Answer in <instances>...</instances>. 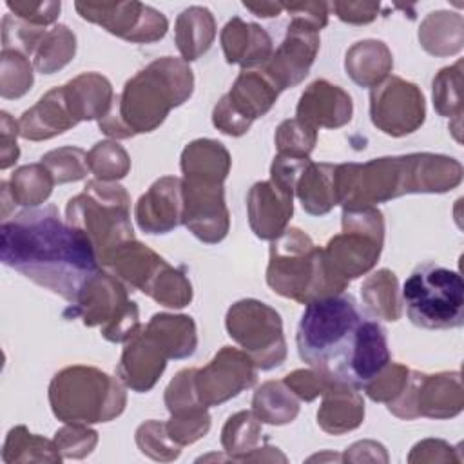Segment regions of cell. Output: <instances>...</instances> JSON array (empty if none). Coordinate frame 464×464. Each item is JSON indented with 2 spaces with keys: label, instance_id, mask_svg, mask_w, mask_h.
<instances>
[{
  "label": "cell",
  "instance_id": "obj_14",
  "mask_svg": "<svg viewBox=\"0 0 464 464\" xmlns=\"http://www.w3.org/2000/svg\"><path fill=\"white\" fill-rule=\"evenodd\" d=\"M74 7L83 20L134 44L161 40L169 29L163 13L140 2H76Z\"/></svg>",
  "mask_w": 464,
  "mask_h": 464
},
{
  "label": "cell",
  "instance_id": "obj_5",
  "mask_svg": "<svg viewBox=\"0 0 464 464\" xmlns=\"http://www.w3.org/2000/svg\"><path fill=\"white\" fill-rule=\"evenodd\" d=\"M266 283L276 294L304 304L346 288L330 272L323 248L299 228H286L272 239Z\"/></svg>",
  "mask_w": 464,
  "mask_h": 464
},
{
  "label": "cell",
  "instance_id": "obj_31",
  "mask_svg": "<svg viewBox=\"0 0 464 464\" xmlns=\"http://www.w3.org/2000/svg\"><path fill=\"white\" fill-rule=\"evenodd\" d=\"M181 170L187 179L223 183L230 170V154L216 140H194L181 152Z\"/></svg>",
  "mask_w": 464,
  "mask_h": 464
},
{
  "label": "cell",
  "instance_id": "obj_6",
  "mask_svg": "<svg viewBox=\"0 0 464 464\" xmlns=\"http://www.w3.org/2000/svg\"><path fill=\"white\" fill-rule=\"evenodd\" d=\"M49 404L62 422L94 424L121 415L127 404L123 384L92 366H69L49 384Z\"/></svg>",
  "mask_w": 464,
  "mask_h": 464
},
{
  "label": "cell",
  "instance_id": "obj_3",
  "mask_svg": "<svg viewBox=\"0 0 464 464\" xmlns=\"http://www.w3.org/2000/svg\"><path fill=\"white\" fill-rule=\"evenodd\" d=\"M462 165L440 154H408L337 165L339 203L373 207L411 192H446L460 185Z\"/></svg>",
  "mask_w": 464,
  "mask_h": 464
},
{
  "label": "cell",
  "instance_id": "obj_20",
  "mask_svg": "<svg viewBox=\"0 0 464 464\" xmlns=\"http://www.w3.org/2000/svg\"><path fill=\"white\" fill-rule=\"evenodd\" d=\"M413 417L448 419L462 410V384L459 372L426 375L411 372Z\"/></svg>",
  "mask_w": 464,
  "mask_h": 464
},
{
  "label": "cell",
  "instance_id": "obj_39",
  "mask_svg": "<svg viewBox=\"0 0 464 464\" xmlns=\"http://www.w3.org/2000/svg\"><path fill=\"white\" fill-rule=\"evenodd\" d=\"M76 53V36L67 25L49 29L33 54V65L42 74H53L65 67Z\"/></svg>",
  "mask_w": 464,
  "mask_h": 464
},
{
  "label": "cell",
  "instance_id": "obj_35",
  "mask_svg": "<svg viewBox=\"0 0 464 464\" xmlns=\"http://www.w3.org/2000/svg\"><path fill=\"white\" fill-rule=\"evenodd\" d=\"M252 411L261 422L281 426L297 417L299 402L283 381H266L252 397Z\"/></svg>",
  "mask_w": 464,
  "mask_h": 464
},
{
  "label": "cell",
  "instance_id": "obj_45",
  "mask_svg": "<svg viewBox=\"0 0 464 464\" xmlns=\"http://www.w3.org/2000/svg\"><path fill=\"white\" fill-rule=\"evenodd\" d=\"M45 33V27L33 25L7 13L2 18V49L18 51L25 56H31L34 54Z\"/></svg>",
  "mask_w": 464,
  "mask_h": 464
},
{
  "label": "cell",
  "instance_id": "obj_28",
  "mask_svg": "<svg viewBox=\"0 0 464 464\" xmlns=\"http://www.w3.org/2000/svg\"><path fill=\"white\" fill-rule=\"evenodd\" d=\"M295 194L310 216L328 214L339 205L337 165L314 163L310 160L295 183Z\"/></svg>",
  "mask_w": 464,
  "mask_h": 464
},
{
  "label": "cell",
  "instance_id": "obj_11",
  "mask_svg": "<svg viewBox=\"0 0 464 464\" xmlns=\"http://www.w3.org/2000/svg\"><path fill=\"white\" fill-rule=\"evenodd\" d=\"M67 319L82 317L87 326H100L111 343H127L140 328L138 306L116 276L98 270L82 288L78 299L63 312Z\"/></svg>",
  "mask_w": 464,
  "mask_h": 464
},
{
  "label": "cell",
  "instance_id": "obj_33",
  "mask_svg": "<svg viewBox=\"0 0 464 464\" xmlns=\"http://www.w3.org/2000/svg\"><path fill=\"white\" fill-rule=\"evenodd\" d=\"M261 420L254 411H237L223 426L221 444L232 460H268L263 451L268 446L261 440Z\"/></svg>",
  "mask_w": 464,
  "mask_h": 464
},
{
  "label": "cell",
  "instance_id": "obj_49",
  "mask_svg": "<svg viewBox=\"0 0 464 464\" xmlns=\"http://www.w3.org/2000/svg\"><path fill=\"white\" fill-rule=\"evenodd\" d=\"M98 442V433L87 424L69 422L54 433V444L62 457L67 459H83L89 455Z\"/></svg>",
  "mask_w": 464,
  "mask_h": 464
},
{
  "label": "cell",
  "instance_id": "obj_44",
  "mask_svg": "<svg viewBox=\"0 0 464 464\" xmlns=\"http://www.w3.org/2000/svg\"><path fill=\"white\" fill-rule=\"evenodd\" d=\"M317 141V129L301 121L299 118L285 120L276 130L277 154L308 158Z\"/></svg>",
  "mask_w": 464,
  "mask_h": 464
},
{
  "label": "cell",
  "instance_id": "obj_41",
  "mask_svg": "<svg viewBox=\"0 0 464 464\" xmlns=\"http://www.w3.org/2000/svg\"><path fill=\"white\" fill-rule=\"evenodd\" d=\"M33 85V67L25 54L2 49L0 94L5 100L22 98Z\"/></svg>",
  "mask_w": 464,
  "mask_h": 464
},
{
  "label": "cell",
  "instance_id": "obj_13",
  "mask_svg": "<svg viewBox=\"0 0 464 464\" xmlns=\"http://www.w3.org/2000/svg\"><path fill=\"white\" fill-rule=\"evenodd\" d=\"M279 92L281 91L261 69H243L232 89L216 103L212 123L223 134L243 136L254 120L270 111Z\"/></svg>",
  "mask_w": 464,
  "mask_h": 464
},
{
  "label": "cell",
  "instance_id": "obj_34",
  "mask_svg": "<svg viewBox=\"0 0 464 464\" xmlns=\"http://www.w3.org/2000/svg\"><path fill=\"white\" fill-rule=\"evenodd\" d=\"M419 42L435 56L459 53L462 49V16L448 11L430 13L419 27Z\"/></svg>",
  "mask_w": 464,
  "mask_h": 464
},
{
  "label": "cell",
  "instance_id": "obj_15",
  "mask_svg": "<svg viewBox=\"0 0 464 464\" xmlns=\"http://www.w3.org/2000/svg\"><path fill=\"white\" fill-rule=\"evenodd\" d=\"M426 116L420 89L399 76H390L370 92L372 123L390 136L415 132Z\"/></svg>",
  "mask_w": 464,
  "mask_h": 464
},
{
  "label": "cell",
  "instance_id": "obj_22",
  "mask_svg": "<svg viewBox=\"0 0 464 464\" xmlns=\"http://www.w3.org/2000/svg\"><path fill=\"white\" fill-rule=\"evenodd\" d=\"M294 194L272 181H257L246 196V212L252 232L259 239H276L286 230L294 214Z\"/></svg>",
  "mask_w": 464,
  "mask_h": 464
},
{
  "label": "cell",
  "instance_id": "obj_43",
  "mask_svg": "<svg viewBox=\"0 0 464 464\" xmlns=\"http://www.w3.org/2000/svg\"><path fill=\"white\" fill-rule=\"evenodd\" d=\"M42 163L49 169L54 183H69L83 179L89 172L87 152L78 147H60L42 156Z\"/></svg>",
  "mask_w": 464,
  "mask_h": 464
},
{
  "label": "cell",
  "instance_id": "obj_19",
  "mask_svg": "<svg viewBox=\"0 0 464 464\" xmlns=\"http://www.w3.org/2000/svg\"><path fill=\"white\" fill-rule=\"evenodd\" d=\"M134 216L147 234H167L183 225V179L174 176L156 179L138 199Z\"/></svg>",
  "mask_w": 464,
  "mask_h": 464
},
{
  "label": "cell",
  "instance_id": "obj_42",
  "mask_svg": "<svg viewBox=\"0 0 464 464\" xmlns=\"http://www.w3.org/2000/svg\"><path fill=\"white\" fill-rule=\"evenodd\" d=\"M460 67H462V62L459 60L455 65L440 69L439 74L433 78V105L440 116H446V118L453 116L460 120V114H462Z\"/></svg>",
  "mask_w": 464,
  "mask_h": 464
},
{
  "label": "cell",
  "instance_id": "obj_27",
  "mask_svg": "<svg viewBox=\"0 0 464 464\" xmlns=\"http://www.w3.org/2000/svg\"><path fill=\"white\" fill-rule=\"evenodd\" d=\"M364 419V401L357 390L344 384H330L323 393L317 410V424L330 435H343L361 426Z\"/></svg>",
  "mask_w": 464,
  "mask_h": 464
},
{
  "label": "cell",
  "instance_id": "obj_7",
  "mask_svg": "<svg viewBox=\"0 0 464 464\" xmlns=\"http://www.w3.org/2000/svg\"><path fill=\"white\" fill-rule=\"evenodd\" d=\"M129 205V194L121 185L100 179L89 181L82 194L67 201L65 221L89 237L100 265L123 243L134 239Z\"/></svg>",
  "mask_w": 464,
  "mask_h": 464
},
{
  "label": "cell",
  "instance_id": "obj_26",
  "mask_svg": "<svg viewBox=\"0 0 464 464\" xmlns=\"http://www.w3.org/2000/svg\"><path fill=\"white\" fill-rule=\"evenodd\" d=\"M62 87L67 107L76 123L85 120H102L112 107L114 94L111 82L98 72H83Z\"/></svg>",
  "mask_w": 464,
  "mask_h": 464
},
{
  "label": "cell",
  "instance_id": "obj_40",
  "mask_svg": "<svg viewBox=\"0 0 464 464\" xmlns=\"http://www.w3.org/2000/svg\"><path fill=\"white\" fill-rule=\"evenodd\" d=\"M89 170L100 181H118L127 176L130 169V158L127 150L116 141H98L87 152Z\"/></svg>",
  "mask_w": 464,
  "mask_h": 464
},
{
  "label": "cell",
  "instance_id": "obj_53",
  "mask_svg": "<svg viewBox=\"0 0 464 464\" xmlns=\"http://www.w3.org/2000/svg\"><path fill=\"white\" fill-rule=\"evenodd\" d=\"M0 132H2V140H0V169L5 170L11 165L16 163L18 156H20V149L16 145V136L20 134L18 129V121H14L5 111L0 112Z\"/></svg>",
  "mask_w": 464,
  "mask_h": 464
},
{
  "label": "cell",
  "instance_id": "obj_50",
  "mask_svg": "<svg viewBox=\"0 0 464 464\" xmlns=\"http://www.w3.org/2000/svg\"><path fill=\"white\" fill-rule=\"evenodd\" d=\"M165 428L169 437L179 448H183L207 435L210 430V415L207 413V408L185 415H170V420L165 422Z\"/></svg>",
  "mask_w": 464,
  "mask_h": 464
},
{
  "label": "cell",
  "instance_id": "obj_38",
  "mask_svg": "<svg viewBox=\"0 0 464 464\" xmlns=\"http://www.w3.org/2000/svg\"><path fill=\"white\" fill-rule=\"evenodd\" d=\"M2 460L5 464L13 462H60L62 453L58 451L54 440H47L34 433H29L25 426H16L9 430L4 450Z\"/></svg>",
  "mask_w": 464,
  "mask_h": 464
},
{
  "label": "cell",
  "instance_id": "obj_47",
  "mask_svg": "<svg viewBox=\"0 0 464 464\" xmlns=\"http://www.w3.org/2000/svg\"><path fill=\"white\" fill-rule=\"evenodd\" d=\"M194 373H196V368H185L178 372L176 377L167 386L165 404L170 415H185V413H192L205 408L196 393Z\"/></svg>",
  "mask_w": 464,
  "mask_h": 464
},
{
  "label": "cell",
  "instance_id": "obj_54",
  "mask_svg": "<svg viewBox=\"0 0 464 464\" xmlns=\"http://www.w3.org/2000/svg\"><path fill=\"white\" fill-rule=\"evenodd\" d=\"M335 14L348 24H370L377 13H379V4H368V2H334L332 4Z\"/></svg>",
  "mask_w": 464,
  "mask_h": 464
},
{
  "label": "cell",
  "instance_id": "obj_4",
  "mask_svg": "<svg viewBox=\"0 0 464 464\" xmlns=\"http://www.w3.org/2000/svg\"><path fill=\"white\" fill-rule=\"evenodd\" d=\"M194 91V76L187 62L163 56L127 80L98 127L111 138H130L158 129L170 109L181 105Z\"/></svg>",
  "mask_w": 464,
  "mask_h": 464
},
{
  "label": "cell",
  "instance_id": "obj_16",
  "mask_svg": "<svg viewBox=\"0 0 464 464\" xmlns=\"http://www.w3.org/2000/svg\"><path fill=\"white\" fill-rule=\"evenodd\" d=\"M256 377L257 368L245 352L223 346L207 366L196 368L194 386L201 404L210 408L250 388Z\"/></svg>",
  "mask_w": 464,
  "mask_h": 464
},
{
  "label": "cell",
  "instance_id": "obj_55",
  "mask_svg": "<svg viewBox=\"0 0 464 464\" xmlns=\"http://www.w3.org/2000/svg\"><path fill=\"white\" fill-rule=\"evenodd\" d=\"M328 4L326 2H301V4H283L292 18L304 20L317 27L319 31L328 24Z\"/></svg>",
  "mask_w": 464,
  "mask_h": 464
},
{
  "label": "cell",
  "instance_id": "obj_8",
  "mask_svg": "<svg viewBox=\"0 0 464 464\" xmlns=\"http://www.w3.org/2000/svg\"><path fill=\"white\" fill-rule=\"evenodd\" d=\"M408 319L426 330L464 324V281L457 270L437 263L419 265L402 286Z\"/></svg>",
  "mask_w": 464,
  "mask_h": 464
},
{
  "label": "cell",
  "instance_id": "obj_51",
  "mask_svg": "<svg viewBox=\"0 0 464 464\" xmlns=\"http://www.w3.org/2000/svg\"><path fill=\"white\" fill-rule=\"evenodd\" d=\"M11 14L16 18L29 22L33 25L45 27L58 18L62 9L60 2H5Z\"/></svg>",
  "mask_w": 464,
  "mask_h": 464
},
{
  "label": "cell",
  "instance_id": "obj_9",
  "mask_svg": "<svg viewBox=\"0 0 464 464\" xmlns=\"http://www.w3.org/2000/svg\"><path fill=\"white\" fill-rule=\"evenodd\" d=\"M384 241V219L375 207H344L343 232L323 248V257L335 279L348 283L370 268L381 256Z\"/></svg>",
  "mask_w": 464,
  "mask_h": 464
},
{
  "label": "cell",
  "instance_id": "obj_32",
  "mask_svg": "<svg viewBox=\"0 0 464 464\" xmlns=\"http://www.w3.org/2000/svg\"><path fill=\"white\" fill-rule=\"evenodd\" d=\"M143 328L169 359H185L196 352V324L188 315L154 314Z\"/></svg>",
  "mask_w": 464,
  "mask_h": 464
},
{
  "label": "cell",
  "instance_id": "obj_21",
  "mask_svg": "<svg viewBox=\"0 0 464 464\" xmlns=\"http://www.w3.org/2000/svg\"><path fill=\"white\" fill-rule=\"evenodd\" d=\"M167 355L141 326L127 343L116 368L120 381L138 393L152 390L167 366Z\"/></svg>",
  "mask_w": 464,
  "mask_h": 464
},
{
  "label": "cell",
  "instance_id": "obj_52",
  "mask_svg": "<svg viewBox=\"0 0 464 464\" xmlns=\"http://www.w3.org/2000/svg\"><path fill=\"white\" fill-rule=\"evenodd\" d=\"M283 382L292 390V393L295 397H299L301 401H314L315 397L323 395L326 392V388L332 384L328 382L323 375H319L315 370L308 368V370H295L292 373H288Z\"/></svg>",
  "mask_w": 464,
  "mask_h": 464
},
{
  "label": "cell",
  "instance_id": "obj_2",
  "mask_svg": "<svg viewBox=\"0 0 464 464\" xmlns=\"http://www.w3.org/2000/svg\"><path fill=\"white\" fill-rule=\"evenodd\" d=\"M2 263L72 304L100 270L89 237L63 221L54 205L34 207L2 221Z\"/></svg>",
  "mask_w": 464,
  "mask_h": 464
},
{
  "label": "cell",
  "instance_id": "obj_25",
  "mask_svg": "<svg viewBox=\"0 0 464 464\" xmlns=\"http://www.w3.org/2000/svg\"><path fill=\"white\" fill-rule=\"evenodd\" d=\"M74 125L76 120L72 118L67 107L63 87H54L49 92H45L18 120L20 136L31 141L54 138Z\"/></svg>",
  "mask_w": 464,
  "mask_h": 464
},
{
  "label": "cell",
  "instance_id": "obj_10",
  "mask_svg": "<svg viewBox=\"0 0 464 464\" xmlns=\"http://www.w3.org/2000/svg\"><path fill=\"white\" fill-rule=\"evenodd\" d=\"M103 265L163 306L183 308L192 299V285L187 276L136 239L116 248Z\"/></svg>",
  "mask_w": 464,
  "mask_h": 464
},
{
  "label": "cell",
  "instance_id": "obj_17",
  "mask_svg": "<svg viewBox=\"0 0 464 464\" xmlns=\"http://www.w3.org/2000/svg\"><path fill=\"white\" fill-rule=\"evenodd\" d=\"M317 51L319 29L304 20L292 18L285 40L272 53L270 60L261 67V71L279 91L295 87L306 78Z\"/></svg>",
  "mask_w": 464,
  "mask_h": 464
},
{
  "label": "cell",
  "instance_id": "obj_23",
  "mask_svg": "<svg viewBox=\"0 0 464 464\" xmlns=\"http://www.w3.org/2000/svg\"><path fill=\"white\" fill-rule=\"evenodd\" d=\"M353 103L350 94L326 80L310 83L299 98L295 118L317 129H339L352 120Z\"/></svg>",
  "mask_w": 464,
  "mask_h": 464
},
{
  "label": "cell",
  "instance_id": "obj_56",
  "mask_svg": "<svg viewBox=\"0 0 464 464\" xmlns=\"http://www.w3.org/2000/svg\"><path fill=\"white\" fill-rule=\"evenodd\" d=\"M243 5L248 11H252L256 16H261V18H272L283 11V4H279V2H261V4L243 2Z\"/></svg>",
  "mask_w": 464,
  "mask_h": 464
},
{
  "label": "cell",
  "instance_id": "obj_24",
  "mask_svg": "<svg viewBox=\"0 0 464 464\" xmlns=\"http://www.w3.org/2000/svg\"><path fill=\"white\" fill-rule=\"evenodd\" d=\"M221 47L228 63H237L243 69L263 67L272 53L270 34L257 24L243 22L239 16L228 20L221 31Z\"/></svg>",
  "mask_w": 464,
  "mask_h": 464
},
{
  "label": "cell",
  "instance_id": "obj_36",
  "mask_svg": "<svg viewBox=\"0 0 464 464\" xmlns=\"http://www.w3.org/2000/svg\"><path fill=\"white\" fill-rule=\"evenodd\" d=\"M5 185L14 205L34 208L51 196L56 183L49 169L40 161L16 169Z\"/></svg>",
  "mask_w": 464,
  "mask_h": 464
},
{
  "label": "cell",
  "instance_id": "obj_1",
  "mask_svg": "<svg viewBox=\"0 0 464 464\" xmlns=\"http://www.w3.org/2000/svg\"><path fill=\"white\" fill-rule=\"evenodd\" d=\"M295 343L303 362L328 382L353 390H362L392 359L386 330L362 317L344 292L306 303Z\"/></svg>",
  "mask_w": 464,
  "mask_h": 464
},
{
  "label": "cell",
  "instance_id": "obj_48",
  "mask_svg": "<svg viewBox=\"0 0 464 464\" xmlns=\"http://www.w3.org/2000/svg\"><path fill=\"white\" fill-rule=\"evenodd\" d=\"M410 377V370L399 362H388L362 390L375 402H392L401 395Z\"/></svg>",
  "mask_w": 464,
  "mask_h": 464
},
{
  "label": "cell",
  "instance_id": "obj_46",
  "mask_svg": "<svg viewBox=\"0 0 464 464\" xmlns=\"http://www.w3.org/2000/svg\"><path fill=\"white\" fill-rule=\"evenodd\" d=\"M136 444L143 455L154 460H174L179 457L181 448L169 437L165 422L147 420L136 430Z\"/></svg>",
  "mask_w": 464,
  "mask_h": 464
},
{
  "label": "cell",
  "instance_id": "obj_29",
  "mask_svg": "<svg viewBox=\"0 0 464 464\" xmlns=\"http://www.w3.org/2000/svg\"><path fill=\"white\" fill-rule=\"evenodd\" d=\"M392 67V53L381 40H362L346 51V74L361 87L373 89L388 76Z\"/></svg>",
  "mask_w": 464,
  "mask_h": 464
},
{
  "label": "cell",
  "instance_id": "obj_12",
  "mask_svg": "<svg viewBox=\"0 0 464 464\" xmlns=\"http://www.w3.org/2000/svg\"><path fill=\"white\" fill-rule=\"evenodd\" d=\"M225 326L257 370H272L285 362L283 321L272 306L257 299H241L228 308Z\"/></svg>",
  "mask_w": 464,
  "mask_h": 464
},
{
  "label": "cell",
  "instance_id": "obj_30",
  "mask_svg": "<svg viewBox=\"0 0 464 464\" xmlns=\"http://www.w3.org/2000/svg\"><path fill=\"white\" fill-rule=\"evenodd\" d=\"M174 38L183 62L198 60L210 49L216 38V22L212 13L201 5L183 9L176 18Z\"/></svg>",
  "mask_w": 464,
  "mask_h": 464
},
{
  "label": "cell",
  "instance_id": "obj_37",
  "mask_svg": "<svg viewBox=\"0 0 464 464\" xmlns=\"http://www.w3.org/2000/svg\"><path fill=\"white\" fill-rule=\"evenodd\" d=\"M361 295L366 308L379 319L397 321L401 317L399 283L393 272L381 268L364 279Z\"/></svg>",
  "mask_w": 464,
  "mask_h": 464
},
{
  "label": "cell",
  "instance_id": "obj_18",
  "mask_svg": "<svg viewBox=\"0 0 464 464\" xmlns=\"http://www.w3.org/2000/svg\"><path fill=\"white\" fill-rule=\"evenodd\" d=\"M223 183L183 178V225L203 243L214 245L228 234Z\"/></svg>",
  "mask_w": 464,
  "mask_h": 464
}]
</instances>
